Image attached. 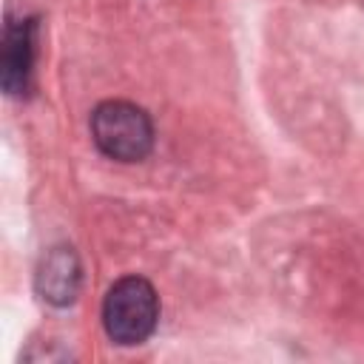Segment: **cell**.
<instances>
[{
	"label": "cell",
	"instance_id": "cell-1",
	"mask_svg": "<svg viewBox=\"0 0 364 364\" xmlns=\"http://www.w3.org/2000/svg\"><path fill=\"white\" fill-rule=\"evenodd\" d=\"M159 318V299L148 279L125 276L111 284L102 301V327L111 341L131 347L142 344Z\"/></svg>",
	"mask_w": 364,
	"mask_h": 364
},
{
	"label": "cell",
	"instance_id": "cell-2",
	"mask_svg": "<svg viewBox=\"0 0 364 364\" xmlns=\"http://www.w3.org/2000/svg\"><path fill=\"white\" fill-rule=\"evenodd\" d=\"M91 136L97 148L117 162H139L154 148L151 117L125 100H105L94 108Z\"/></svg>",
	"mask_w": 364,
	"mask_h": 364
},
{
	"label": "cell",
	"instance_id": "cell-3",
	"mask_svg": "<svg viewBox=\"0 0 364 364\" xmlns=\"http://www.w3.org/2000/svg\"><path fill=\"white\" fill-rule=\"evenodd\" d=\"M34 20L31 17H9L0 40V82L6 94H23L28 88L31 65H34Z\"/></svg>",
	"mask_w": 364,
	"mask_h": 364
},
{
	"label": "cell",
	"instance_id": "cell-4",
	"mask_svg": "<svg viewBox=\"0 0 364 364\" xmlns=\"http://www.w3.org/2000/svg\"><path fill=\"white\" fill-rule=\"evenodd\" d=\"M80 282H82V267H80L74 247H68V245L51 247L40 259L37 273H34V287H37L40 299L54 307L71 304L80 293Z\"/></svg>",
	"mask_w": 364,
	"mask_h": 364
}]
</instances>
